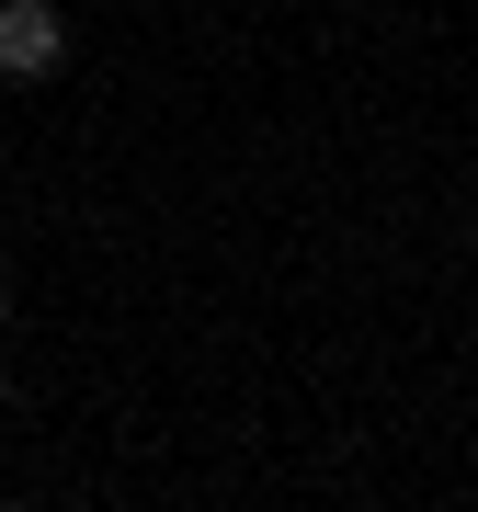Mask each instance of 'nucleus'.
<instances>
[{"label":"nucleus","mask_w":478,"mask_h":512,"mask_svg":"<svg viewBox=\"0 0 478 512\" xmlns=\"http://www.w3.org/2000/svg\"><path fill=\"white\" fill-rule=\"evenodd\" d=\"M57 57H69L57 0H0V80H57Z\"/></svg>","instance_id":"obj_1"},{"label":"nucleus","mask_w":478,"mask_h":512,"mask_svg":"<svg viewBox=\"0 0 478 512\" xmlns=\"http://www.w3.org/2000/svg\"><path fill=\"white\" fill-rule=\"evenodd\" d=\"M0 308H12V285H0Z\"/></svg>","instance_id":"obj_2"},{"label":"nucleus","mask_w":478,"mask_h":512,"mask_svg":"<svg viewBox=\"0 0 478 512\" xmlns=\"http://www.w3.org/2000/svg\"><path fill=\"white\" fill-rule=\"evenodd\" d=\"M0 399H12V387H0Z\"/></svg>","instance_id":"obj_3"}]
</instances>
